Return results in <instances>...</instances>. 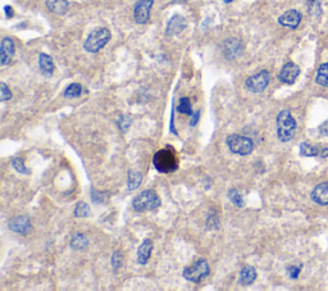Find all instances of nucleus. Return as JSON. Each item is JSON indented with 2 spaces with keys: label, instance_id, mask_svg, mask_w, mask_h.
<instances>
[{
  "label": "nucleus",
  "instance_id": "3",
  "mask_svg": "<svg viewBox=\"0 0 328 291\" xmlns=\"http://www.w3.org/2000/svg\"><path fill=\"white\" fill-rule=\"evenodd\" d=\"M111 37L112 33L108 28H97V30L92 31L87 36L86 41L84 44V49L86 52H89V53H97L99 50H101L108 44Z\"/></svg>",
  "mask_w": 328,
  "mask_h": 291
},
{
  "label": "nucleus",
  "instance_id": "37",
  "mask_svg": "<svg viewBox=\"0 0 328 291\" xmlns=\"http://www.w3.org/2000/svg\"><path fill=\"white\" fill-rule=\"evenodd\" d=\"M223 2H225L226 4H230V3H232V2H234V0H223Z\"/></svg>",
  "mask_w": 328,
  "mask_h": 291
},
{
  "label": "nucleus",
  "instance_id": "10",
  "mask_svg": "<svg viewBox=\"0 0 328 291\" xmlns=\"http://www.w3.org/2000/svg\"><path fill=\"white\" fill-rule=\"evenodd\" d=\"M16 53V45L11 37H4L2 40V45H0V64L2 66H7L11 63L12 58Z\"/></svg>",
  "mask_w": 328,
  "mask_h": 291
},
{
  "label": "nucleus",
  "instance_id": "27",
  "mask_svg": "<svg viewBox=\"0 0 328 291\" xmlns=\"http://www.w3.org/2000/svg\"><path fill=\"white\" fill-rule=\"evenodd\" d=\"M228 199L231 200V202L234 203L236 207H239V208H242V207H244V199H242V195L239 190L236 189L230 190V191H228Z\"/></svg>",
  "mask_w": 328,
  "mask_h": 291
},
{
  "label": "nucleus",
  "instance_id": "17",
  "mask_svg": "<svg viewBox=\"0 0 328 291\" xmlns=\"http://www.w3.org/2000/svg\"><path fill=\"white\" fill-rule=\"evenodd\" d=\"M300 154L303 157H327L328 149H320L318 147H313L309 142H303L300 145Z\"/></svg>",
  "mask_w": 328,
  "mask_h": 291
},
{
  "label": "nucleus",
  "instance_id": "36",
  "mask_svg": "<svg viewBox=\"0 0 328 291\" xmlns=\"http://www.w3.org/2000/svg\"><path fill=\"white\" fill-rule=\"evenodd\" d=\"M4 9H6L7 17H8V18H11V17L13 16V8H12V7H9V6H7Z\"/></svg>",
  "mask_w": 328,
  "mask_h": 291
},
{
  "label": "nucleus",
  "instance_id": "5",
  "mask_svg": "<svg viewBox=\"0 0 328 291\" xmlns=\"http://www.w3.org/2000/svg\"><path fill=\"white\" fill-rule=\"evenodd\" d=\"M228 149L237 156H249L254 149V142L250 137L242 135H231L226 139Z\"/></svg>",
  "mask_w": 328,
  "mask_h": 291
},
{
  "label": "nucleus",
  "instance_id": "11",
  "mask_svg": "<svg viewBox=\"0 0 328 291\" xmlns=\"http://www.w3.org/2000/svg\"><path fill=\"white\" fill-rule=\"evenodd\" d=\"M299 75H300V68H299V66H296V64L292 63V62H289V63H286L282 67L281 72L278 73V78L284 83L291 85V83L295 82V80L298 78Z\"/></svg>",
  "mask_w": 328,
  "mask_h": 291
},
{
  "label": "nucleus",
  "instance_id": "26",
  "mask_svg": "<svg viewBox=\"0 0 328 291\" xmlns=\"http://www.w3.org/2000/svg\"><path fill=\"white\" fill-rule=\"evenodd\" d=\"M90 214V207L85 202L77 203L75 208V217L77 218H85Z\"/></svg>",
  "mask_w": 328,
  "mask_h": 291
},
{
  "label": "nucleus",
  "instance_id": "23",
  "mask_svg": "<svg viewBox=\"0 0 328 291\" xmlns=\"http://www.w3.org/2000/svg\"><path fill=\"white\" fill-rule=\"evenodd\" d=\"M177 112L181 114H186V116H192L194 111H192L191 100H190L189 98H182V99L180 100V103H178Z\"/></svg>",
  "mask_w": 328,
  "mask_h": 291
},
{
  "label": "nucleus",
  "instance_id": "12",
  "mask_svg": "<svg viewBox=\"0 0 328 291\" xmlns=\"http://www.w3.org/2000/svg\"><path fill=\"white\" fill-rule=\"evenodd\" d=\"M300 21H301L300 12L295 11V9L285 12V13L282 14L280 18H278V22H280V25L285 26V27H289V28H296L299 25H300Z\"/></svg>",
  "mask_w": 328,
  "mask_h": 291
},
{
  "label": "nucleus",
  "instance_id": "33",
  "mask_svg": "<svg viewBox=\"0 0 328 291\" xmlns=\"http://www.w3.org/2000/svg\"><path fill=\"white\" fill-rule=\"evenodd\" d=\"M300 271H301V266H291L287 268V273H289L291 278H298Z\"/></svg>",
  "mask_w": 328,
  "mask_h": 291
},
{
  "label": "nucleus",
  "instance_id": "18",
  "mask_svg": "<svg viewBox=\"0 0 328 291\" xmlns=\"http://www.w3.org/2000/svg\"><path fill=\"white\" fill-rule=\"evenodd\" d=\"M39 67L40 71L44 76L50 77L54 72V62L51 59V57H49L47 54L41 53L39 56Z\"/></svg>",
  "mask_w": 328,
  "mask_h": 291
},
{
  "label": "nucleus",
  "instance_id": "15",
  "mask_svg": "<svg viewBox=\"0 0 328 291\" xmlns=\"http://www.w3.org/2000/svg\"><path fill=\"white\" fill-rule=\"evenodd\" d=\"M242 50V45L240 40L237 39H230L225 42V49H223V54L227 57L228 59H234L240 56Z\"/></svg>",
  "mask_w": 328,
  "mask_h": 291
},
{
  "label": "nucleus",
  "instance_id": "4",
  "mask_svg": "<svg viewBox=\"0 0 328 291\" xmlns=\"http://www.w3.org/2000/svg\"><path fill=\"white\" fill-rule=\"evenodd\" d=\"M160 198L156 195L155 191L153 190H146V191L141 192L137 195L132 202V207L136 212L141 213V212L146 211H154V209L160 207Z\"/></svg>",
  "mask_w": 328,
  "mask_h": 291
},
{
  "label": "nucleus",
  "instance_id": "1",
  "mask_svg": "<svg viewBox=\"0 0 328 291\" xmlns=\"http://www.w3.org/2000/svg\"><path fill=\"white\" fill-rule=\"evenodd\" d=\"M154 168L160 173H173L178 168V158L171 147L158 150L153 157Z\"/></svg>",
  "mask_w": 328,
  "mask_h": 291
},
{
  "label": "nucleus",
  "instance_id": "30",
  "mask_svg": "<svg viewBox=\"0 0 328 291\" xmlns=\"http://www.w3.org/2000/svg\"><path fill=\"white\" fill-rule=\"evenodd\" d=\"M117 123H118V127H120V130L122 131V132H126V131L130 128L132 121H131V118L128 116H122L120 119H118Z\"/></svg>",
  "mask_w": 328,
  "mask_h": 291
},
{
  "label": "nucleus",
  "instance_id": "19",
  "mask_svg": "<svg viewBox=\"0 0 328 291\" xmlns=\"http://www.w3.org/2000/svg\"><path fill=\"white\" fill-rule=\"evenodd\" d=\"M256 269L253 266H245L242 267L241 272H240V283L244 286H249L256 280Z\"/></svg>",
  "mask_w": 328,
  "mask_h": 291
},
{
  "label": "nucleus",
  "instance_id": "29",
  "mask_svg": "<svg viewBox=\"0 0 328 291\" xmlns=\"http://www.w3.org/2000/svg\"><path fill=\"white\" fill-rule=\"evenodd\" d=\"M12 166H13V168L17 171V172L20 173H28V169L26 168L25 163H23V161L21 158H14L13 161H12Z\"/></svg>",
  "mask_w": 328,
  "mask_h": 291
},
{
  "label": "nucleus",
  "instance_id": "25",
  "mask_svg": "<svg viewBox=\"0 0 328 291\" xmlns=\"http://www.w3.org/2000/svg\"><path fill=\"white\" fill-rule=\"evenodd\" d=\"M315 80H317V82L319 83V85L328 87V63L322 64V66L319 67Z\"/></svg>",
  "mask_w": 328,
  "mask_h": 291
},
{
  "label": "nucleus",
  "instance_id": "21",
  "mask_svg": "<svg viewBox=\"0 0 328 291\" xmlns=\"http://www.w3.org/2000/svg\"><path fill=\"white\" fill-rule=\"evenodd\" d=\"M89 244V240H87L86 236L81 232L73 233V236L71 237V248L75 250H81L85 249Z\"/></svg>",
  "mask_w": 328,
  "mask_h": 291
},
{
  "label": "nucleus",
  "instance_id": "28",
  "mask_svg": "<svg viewBox=\"0 0 328 291\" xmlns=\"http://www.w3.org/2000/svg\"><path fill=\"white\" fill-rule=\"evenodd\" d=\"M122 262H123L122 254H121L120 252L113 253V255H112V267H113L114 272L118 271V268L122 266Z\"/></svg>",
  "mask_w": 328,
  "mask_h": 291
},
{
  "label": "nucleus",
  "instance_id": "8",
  "mask_svg": "<svg viewBox=\"0 0 328 291\" xmlns=\"http://www.w3.org/2000/svg\"><path fill=\"white\" fill-rule=\"evenodd\" d=\"M154 6V0H139L135 6L134 17L136 23L144 25L150 18V11Z\"/></svg>",
  "mask_w": 328,
  "mask_h": 291
},
{
  "label": "nucleus",
  "instance_id": "16",
  "mask_svg": "<svg viewBox=\"0 0 328 291\" xmlns=\"http://www.w3.org/2000/svg\"><path fill=\"white\" fill-rule=\"evenodd\" d=\"M311 199L314 200L319 205L328 204V182H323L318 185L313 192H311Z\"/></svg>",
  "mask_w": 328,
  "mask_h": 291
},
{
  "label": "nucleus",
  "instance_id": "32",
  "mask_svg": "<svg viewBox=\"0 0 328 291\" xmlns=\"http://www.w3.org/2000/svg\"><path fill=\"white\" fill-rule=\"evenodd\" d=\"M105 198H106L105 194H101L100 191H96L95 189H91V199L95 204H100V203H103L104 200H105Z\"/></svg>",
  "mask_w": 328,
  "mask_h": 291
},
{
  "label": "nucleus",
  "instance_id": "31",
  "mask_svg": "<svg viewBox=\"0 0 328 291\" xmlns=\"http://www.w3.org/2000/svg\"><path fill=\"white\" fill-rule=\"evenodd\" d=\"M0 98H2V102H7V100L12 99L11 90L4 82L0 83Z\"/></svg>",
  "mask_w": 328,
  "mask_h": 291
},
{
  "label": "nucleus",
  "instance_id": "9",
  "mask_svg": "<svg viewBox=\"0 0 328 291\" xmlns=\"http://www.w3.org/2000/svg\"><path fill=\"white\" fill-rule=\"evenodd\" d=\"M9 228L13 232L20 233V235H27L32 231V225H31V221L28 217L17 216L9 221Z\"/></svg>",
  "mask_w": 328,
  "mask_h": 291
},
{
  "label": "nucleus",
  "instance_id": "20",
  "mask_svg": "<svg viewBox=\"0 0 328 291\" xmlns=\"http://www.w3.org/2000/svg\"><path fill=\"white\" fill-rule=\"evenodd\" d=\"M46 8L51 13L62 16L68 11V0H46Z\"/></svg>",
  "mask_w": 328,
  "mask_h": 291
},
{
  "label": "nucleus",
  "instance_id": "34",
  "mask_svg": "<svg viewBox=\"0 0 328 291\" xmlns=\"http://www.w3.org/2000/svg\"><path fill=\"white\" fill-rule=\"evenodd\" d=\"M192 121H191V123H190V125L192 126V127H194L195 125H196V123H198V121H199V117H200V111H198L196 112V114H192Z\"/></svg>",
  "mask_w": 328,
  "mask_h": 291
},
{
  "label": "nucleus",
  "instance_id": "6",
  "mask_svg": "<svg viewBox=\"0 0 328 291\" xmlns=\"http://www.w3.org/2000/svg\"><path fill=\"white\" fill-rule=\"evenodd\" d=\"M209 272H210V268L208 266V262L201 258L184 269V277L190 282L199 283L204 278L208 277Z\"/></svg>",
  "mask_w": 328,
  "mask_h": 291
},
{
  "label": "nucleus",
  "instance_id": "24",
  "mask_svg": "<svg viewBox=\"0 0 328 291\" xmlns=\"http://www.w3.org/2000/svg\"><path fill=\"white\" fill-rule=\"evenodd\" d=\"M82 94V86L80 83H71L67 89L64 90V98L67 99H73V98H78Z\"/></svg>",
  "mask_w": 328,
  "mask_h": 291
},
{
  "label": "nucleus",
  "instance_id": "35",
  "mask_svg": "<svg viewBox=\"0 0 328 291\" xmlns=\"http://www.w3.org/2000/svg\"><path fill=\"white\" fill-rule=\"evenodd\" d=\"M320 132H322L323 135L328 136V121H325V122L320 126Z\"/></svg>",
  "mask_w": 328,
  "mask_h": 291
},
{
  "label": "nucleus",
  "instance_id": "7",
  "mask_svg": "<svg viewBox=\"0 0 328 291\" xmlns=\"http://www.w3.org/2000/svg\"><path fill=\"white\" fill-rule=\"evenodd\" d=\"M270 80V75L267 70L260 71L256 75L251 76L246 80L245 82V86L249 91L251 92H261L263 90H265V87L268 86V83H269Z\"/></svg>",
  "mask_w": 328,
  "mask_h": 291
},
{
  "label": "nucleus",
  "instance_id": "2",
  "mask_svg": "<svg viewBox=\"0 0 328 291\" xmlns=\"http://www.w3.org/2000/svg\"><path fill=\"white\" fill-rule=\"evenodd\" d=\"M277 136L280 141L287 142L294 137L295 131H296V121L291 116L290 111L280 112L277 116Z\"/></svg>",
  "mask_w": 328,
  "mask_h": 291
},
{
  "label": "nucleus",
  "instance_id": "14",
  "mask_svg": "<svg viewBox=\"0 0 328 291\" xmlns=\"http://www.w3.org/2000/svg\"><path fill=\"white\" fill-rule=\"evenodd\" d=\"M185 27H186V20L182 16H178L177 14V16L172 17L170 22H168L166 33H167L168 36H175V35L181 32Z\"/></svg>",
  "mask_w": 328,
  "mask_h": 291
},
{
  "label": "nucleus",
  "instance_id": "13",
  "mask_svg": "<svg viewBox=\"0 0 328 291\" xmlns=\"http://www.w3.org/2000/svg\"><path fill=\"white\" fill-rule=\"evenodd\" d=\"M151 252H153V243H151L150 238H145L139 249H137V262H139V264L145 266L150 259Z\"/></svg>",
  "mask_w": 328,
  "mask_h": 291
},
{
  "label": "nucleus",
  "instance_id": "22",
  "mask_svg": "<svg viewBox=\"0 0 328 291\" xmlns=\"http://www.w3.org/2000/svg\"><path fill=\"white\" fill-rule=\"evenodd\" d=\"M142 182V175L139 171H130L128 172V189L130 190H136Z\"/></svg>",
  "mask_w": 328,
  "mask_h": 291
}]
</instances>
